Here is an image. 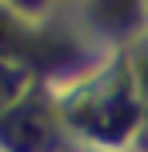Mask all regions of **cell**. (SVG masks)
Here are the masks:
<instances>
[{
  "mask_svg": "<svg viewBox=\"0 0 148 152\" xmlns=\"http://www.w3.org/2000/svg\"><path fill=\"white\" fill-rule=\"evenodd\" d=\"M4 144L12 152H44L52 144V120L44 108L36 104H20L8 112L4 120Z\"/></svg>",
  "mask_w": 148,
  "mask_h": 152,
  "instance_id": "cell-1",
  "label": "cell"
},
{
  "mask_svg": "<svg viewBox=\"0 0 148 152\" xmlns=\"http://www.w3.org/2000/svg\"><path fill=\"white\" fill-rule=\"evenodd\" d=\"M76 116H80V124H84L88 132L116 140V136H124V132L132 128L136 108L128 104L124 96H96V100H80V104H76Z\"/></svg>",
  "mask_w": 148,
  "mask_h": 152,
  "instance_id": "cell-2",
  "label": "cell"
},
{
  "mask_svg": "<svg viewBox=\"0 0 148 152\" xmlns=\"http://www.w3.org/2000/svg\"><path fill=\"white\" fill-rule=\"evenodd\" d=\"M12 92H16V76H8L4 68H0V112L12 104Z\"/></svg>",
  "mask_w": 148,
  "mask_h": 152,
  "instance_id": "cell-3",
  "label": "cell"
},
{
  "mask_svg": "<svg viewBox=\"0 0 148 152\" xmlns=\"http://www.w3.org/2000/svg\"><path fill=\"white\" fill-rule=\"evenodd\" d=\"M8 36V24H4V16H0V40H4Z\"/></svg>",
  "mask_w": 148,
  "mask_h": 152,
  "instance_id": "cell-4",
  "label": "cell"
},
{
  "mask_svg": "<svg viewBox=\"0 0 148 152\" xmlns=\"http://www.w3.org/2000/svg\"><path fill=\"white\" fill-rule=\"evenodd\" d=\"M144 88H148V64H144Z\"/></svg>",
  "mask_w": 148,
  "mask_h": 152,
  "instance_id": "cell-5",
  "label": "cell"
}]
</instances>
